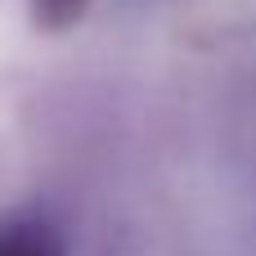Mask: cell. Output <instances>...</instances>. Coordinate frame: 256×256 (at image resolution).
I'll return each mask as SVG.
<instances>
[{
  "label": "cell",
  "instance_id": "1",
  "mask_svg": "<svg viewBox=\"0 0 256 256\" xmlns=\"http://www.w3.org/2000/svg\"><path fill=\"white\" fill-rule=\"evenodd\" d=\"M0 256H63V248L50 225L14 220V225H0Z\"/></svg>",
  "mask_w": 256,
  "mask_h": 256
},
{
  "label": "cell",
  "instance_id": "2",
  "mask_svg": "<svg viewBox=\"0 0 256 256\" xmlns=\"http://www.w3.org/2000/svg\"><path fill=\"white\" fill-rule=\"evenodd\" d=\"M90 9V0H32V18L45 32H68L81 22V14Z\"/></svg>",
  "mask_w": 256,
  "mask_h": 256
}]
</instances>
